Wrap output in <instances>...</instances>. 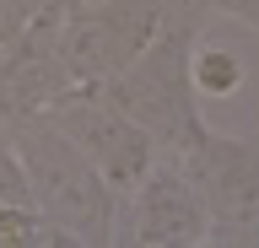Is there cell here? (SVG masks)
<instances>
[{
    "instance_id": "6da1fadb",
    "label": "cell",
    "mask_w": 259,
    "mask_h": 248,
    "mask_svg": "<svg viewBox=\"0 0 259 248\" xmlns=\"http://www.w3.org/2000/svg\"><path fill=\"white\" fill-rule=\"evenodd\" d=\"M210 22H216L210 11L173 0V11L157 27V38L119 76L103 81V92L157 140L162 157H178L205 135V114H200V92H194L189 65H194V43L210 33Z\"/></svg>"
},
{
    "instance_id": "7a4b0ae2",
    "label": "cell",
    "mask_w": 259,
    "mask_h": 248,
    "mask_svg": "<svg viewBox=\"0 0 259 248\" xmlns=\"http://www.w3.org/2000/svg\"><path fill=\"white\" fill-rule=\"evenodd\" d=\"M6 140L22 157V173H27L32 205L60 221L76 248H103L113 243V227H119V194H113L103 173L87 162V151L70 140V135L54 124L49 114H16L0 119Z\"/></svg>"
},
{
    "instance_id": "3957f363",
    "label": "cell",
    "mask_w": 259,
    "mask_h": 248,
    "mask_svg": "<svg viewBox=\"0 0 259 248\" xmlns=\"http://www.w3.org/2000/svg\"><path fill=\"white\" fill-rule=\"evenodd\" d=\"M173 0H97L60 11V60L76 86H103L135 60L167 22Z\"/></svg>"
},
{
    "instance_id": "277c9868",
    "label": "cell",
    "mask_w": 259,
    "mask_h": 248,
    "mask_svg": "<svg viewBox=\"0 0 259 248\" xmlns=\"http://www.w3.org/2000/svg\"><path fill=\"white\" fill-rule=\"evenodd\" d=\"M44 114L87 151V162L103 173V183H108L119 200H124L130 189L141 183V173L162 157L157 140H151L103 86H70V92H60V97L49 103Z\"/></svg>"
},
{
    "instance_id": "5b68a950",
    "label": "cell",
    "mask_w": 259,
    "mask_h": 248,
    "mask_svg": "<svg viewBox=\"0 0 259 248\" xmlns=\"http://www.w3.org/2000/svg\"><path fill=\"white\" fill-rule=\"evenodd\" d=\"M113 243H135V248H200V243H210V211L173 157H157L141 173V183L119 200Z\"/></svg>"
},
{
    "instance_id": "8992f818",
    "label": "cell",
    "mask_w": 259,
    "mask_h": 248,
    "mask_svg": "<svg viewBox=\"0 0 259 248\" xmlns=\"http://www.w3.org/2000/svg\"><path fill=\"white\" fill-rule=\"evenodd\" d=\"M173 162L184 167V178L205 200L210 237L259 216V135H227L205 124V135L189 151H178Z\"/></svg>"
},
{
    "instance_id": "52a82bcc",
    "label": "cell",
    "mask_w": 259,
    "mask_h": 248,
    "mask_svg": "<svg viewBox=\"0 0 259 248\" xmlns=\"http://www.w3.org/2000/svg\"><path fill=\"white\" fill-rule=\"evenodd\" d=\"M70 86L76 81H70V70L60 60V11H38L0 49V119L44 114Z\"/></svg>"
},
{
    "instance_id": "ba28073f",
    "label": "cell",
    "mask_w": 259,
    "mask_h": 248,
    "mask_svg": "<svg viewBox=\"0 0 259 248\" xmlns=\"http://www.w3.org/2000/svg\"><path fill=\"white\" fill-rule=\"evenodd\" d=\"M0 248H76V237L49 221L32 200H16V205H0Z\"/></svg>"
},
{
    "instance_id": "9c48e42d",
    "label": "cell",
    "mask_w": 259,
    "mask_h": 248,
    "mask_svg": "<svg viewBox=\"0 0 259 248\" xmlns=\"http://www.w3.org/2000/svg\"><path fill=\"white\" fill-rule=\"evenodd\" d=\"M194 92H200V103L205 97H238L243 81H248V65H243L232 49H222V43H210V38H200L194 43Z\"/></svg>"
},
{
    "instance_id": "30bf717a",
    "label": "cell",
    "mask_w": 259,
    "mask_h": 248,
    "mask_svg": "<svg viewBox=\"0 0 259 248\" xmlns=\"http://www.w3.org/2000/svg\"><path fill=\"white\" fill-rule=\"evenodd\" d=\"M16 200H32V189H27V173H22L16 146L6 140V130H0V205H16Z\"/></svg>"
},
{
    "instance_id": "8fae6325",
    "label": "cell",
    "mask_w": 259,
    "mask_h": 248,
    "mask_svg": "<svg viewBox=\"0 0 259 248\" xmlns=\"http://www.w3.org/2000/svg\"><path fill=\"white\" fill-rule=\"evenodd\" d=\"M38 11H54V0H0V49H6Z\"/></svg>"
},
{
    "instance_id": "7c38bea8",
    "label": "cell",
    "mask_w": 259,
    "mask_h": 248,
    "mask_svg": "<svg viewBox=\"0 0 259 248\" xmlns=\"http://www.w3.org/2000/svg\"><path fill=\"white\" fill-rule=\"evenodd\" d=\"M210 243H248V248H259V216H248V221H238V227L216 232Z\"/></svg>"
},
{
    "instance_id": "4fadbf2b",
    "label": "cell",
    "mask_w": 259,
    "mask_h": 248,
    "mask_svg": "<svg viewBox=\"0 0 259 248\" xmlns=\"http://www.w3.org/2000/svg\"><path fill=\"white\" fill-rule=\"evenodd\" d=\"M238 22H243V27H254V33H259V0H243V17H238Z\"/></svg>"
}]
</instances>
